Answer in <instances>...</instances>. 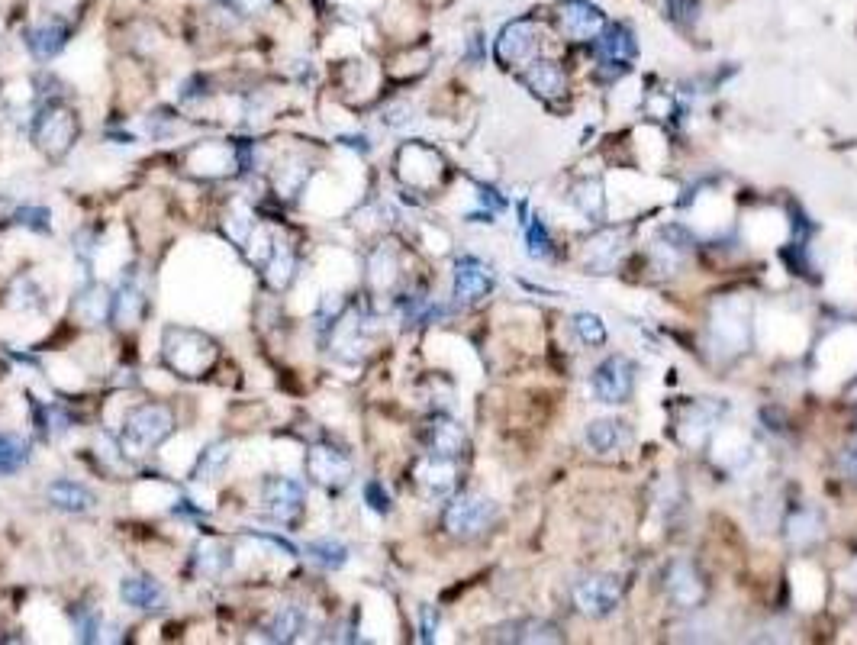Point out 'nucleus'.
I'll use <instances>...</instances> for the list:
<instances>
[{
  "mask_svg": "<svg viewBox=\"0 0 857 645\" xmlns=\"http://www.w3.org/2000/svg\"><path fill=\"white\" fill-rule=\"evenodd\" d=\"M493 639L500 642H561V629L548 620H513L503 623L500 629H493Z\"/></svg>",
  "mask_w": 857,
  "mask_h": 645,
  "instance_id": "f3484780",
  "label": "nucleus"
},
{
  "mask_svg": "<svg viewBox=\"0 0 857 645\" xmlns=\"http://www.w3.org/2000/svg\"><path fill=\"white\" fill-rule=\"evenodd\" d=\"M75 136H78L75 113H71L68 107H58V104L42 110L36 126H33L36 146L46 155H52V159H62V155L71 149V142H75Z\"/></svg>",
  "mask_w": 857,
  "mask_h": 645,
  "instance_id": "39448f33",
  "label": "nucleus"
},
{
  "mask_svg": "<svg viewBox=\"0 0 857 645\" xmlns=\"http://www.w3.org/2000/svg\"><path fill=\"white\" fill-rule=\"evenodd\" d=\"M571 323L577 329V336L584 339L587 346H603V342H606V326H603V320L597 317V313H577Z\"/></svg>",
  "mask_w": 857,
  "mask_h": 645,
  "instance_id": "473e14b6",
  "label": "nucleus"
},
{
  "mask_svg": "<svg viewBox=\"0 0 857 645\" xmlns=\"http://www.w3.org/2000/svg\"><path fill=\"white\" fill-rule=\"evenodd\" d=\"M197 565H200L203 575H220V571L229 565L226 549L220 546V542H200V549H197Z\"/></svg>",
  "mask_w": 857,
  "mask_h": 645,
  "instance_id": "2f4dec72",
  "label": "nucleus"
},
{
  "mask_svg": "<svg viewBox=\"0 0 857 645\" xmlns=\"http://www.w3.org/2000/svg\"><path fill=\"white\" fill-rule=\"evenodd\" d=\"M526 252L532 255V258H539V262H545V258H551V236H548V229H545V223L542 220H529V226H526Z\"/></svg>",
  "mask_w": 857,
  "mask_h": 645,
  "instance_id": "7c9ffc66",
  "label": "nucleus"
},
{
  "mask_svg": "<svg viewBox=\"0 0 857 645\" xmlns=\"http://www.w3.org/2000/svg\"><path fill=\"white\" fill-rule=\"evenodd\" d=\"M145 313V291L136 281H123L120 294L113 297V320L120 326H133Z\"/></svg>",
  "mask_w": 857,
  "mask_h": 645,
  "instance_id": "5701e85b",
  "label": "nucleus"
},
{
  "mask_svg": "<svg viewBox=\"0 0 857 645\" xmlns=\"http://www.w3.org/2000/svg\"><path fill=\"white\" fill-rule=\"evenodd\" d=\"M303 484L294 478H268L265 487H261V504H265L271 520H278L284 526L297 523L303 513Z\"/></svg>",
  "mask_w": 857,
  "mask_h": 645,
  "instance_id": "1a4fd4ad",
  "label": "nucleus"
},
{
  "mask_svg": "<svg viewBox=\"0 0 857 645\" xmlns=\"http://www.w3.org/2000/svg\"><path fill=\"white\" fill-rule=\"evenodd\" d=\"M522 81H526V88L542 100H558V97H564V91H568V71L551 59L532 62L526 71H522Z\"/></svg>",
  "mask_w": 857,
  "mask_h": 645,
  "instance_id": "2eb2a0df",
  "label": "nucleus"
},
{
  "mask_svg": "<svg viewBox=\"0 0 857 645\" xmlns=\"http://www.w3.org/2000/svg\"><path fill=\"white\" fill-rule=\"evenodd\" d=\"M120 597H123V604L136 607V610H162L165 607V587L152 578H136V575L123 578Z\"/></svg>",
  "mask_w": 857,
  "mask_h": 645,
  "instance_id": "6ab92c4d",
  "label": "nucleus"
},
{
  "mask_svg": "<svg viewBox=\"0 0 857 645\" xmlns=\"http://www.w3.org/2000/svg\"><path fill=\"white\" fill-rule=\"evenodd\" d=\"M574 204L580 213H587L590 220H603V210H606V200H603V184L597 178H584L574 184Z\"/></svg>",
  "mask_w": 857,
  "mask_h": 645,
  "instance_id": "393cba45",
  "label": "nucleus"
},
{
  "mask_svg": "<svg viewBox=\"0 0 857 645\" xmlns=\"http://www.w3.org/2000/svg\"><path fill=\"white\" fill-rule=\"evenodd\" d=\"M493 291V271L481 258L464 255L455 262V300L458 304H477Z\"/></svg>",
  "mask_w": 857,
  "mask_h": 645,
  "instance_id": "ddd939ff",
  "label": "nucleus"
},
{
  "mask_svg": "<svg viewBox=\"0 0 857 645\" xmlns=\"http://www.w3.org/2000/svg\"><path fill=\"white\" fill-rule=\"evenodd\" d=\"M787 536L793 546H812L822 536V523L816 510H796L787 520Z\"/></svg>",
  "mask_w": 857,
  "mask_h": 645,
  "instance_id": "a878e982",
  "label": "nucleus"
},
{
  "mask_svg": "<svg viewBox=\"0 0 857 645\" xmlns=\"http://www.w3.org/2000/svg\"><path fill=\"white\" fill-rule=\"evenodd\" d=\"M558 26L568 39L590 42L603 33L606 17L597 4H590V0H561L558 4Z\"/></svg>",
  "mask_w": 857,
  "mask_h": 645,
  "instance_id": "9d476101",
  "label": "nucleus"
},
{
  "mask_svg": "<svg viewBox=\"0 0 857 645\" xmlns=\"http://www.w3.org/2000/svg\"><path fill=\"white\" fill-rule=\"evenodd\" d=\"M17 217H20V223H26V226L49 229V223H39V220H49V213H46V210H20Z\"/></svg>",
  "mask_w": 857,
  "mask_h": 645,
  "instance_id": "e433bc0d",
  "label": "nucleus"
},
{
  "mask_svg": "<svg viewBox=\"0 0 857 645\" xmlns=\"http://www.w3.org/2000/svg\"><path fill=\"white\" fill-rule=\"evenodd\" d=\"M632 387H635V368L629 358H622V355L606 358V362L593 371V394H597V400H603V404H626Z\"/></svg>",
  "mask_w": 857,
  "mask_h": 645,
  "instance_id": "6e6552de",
  "label": "nucleus"
},
{
  "mask_svg": "<svg viewBox=\"0 0 857 645\" xmlns=\"http://www.w3.org/2000/svg\"><path fill=\"white\" fill-rule=\"evenodd\" d=\"M29 462V446L23 439L0 433V475H13Z\"/></svg>",
  "mask_w": 857,
  "mask_h": 645,
  "instance_id": "cd10ccee",
  "label": "nucleus"
},
{
  "mask_svg": "<svg viewBox=\"0 0 857 645\" xmlns=\"http://www.w3.org/2000/svg\"><path fill=\"white\" fill-rule=\"evenodd\" d=\"M265 275H268V284L274 291H281L290 284V278H294V252H290L284 242H274L271 249V258L265 265Z\"/></svg>",
  "mask_w": 857,
  "mask_h": 645,
  "instance_id": "bb28decb",
  "label": "nucleus"
},
{
  "mask_svg": "<svg viewBox=\"0 0 857 645\" xmlns=\"http://www.w3.org/2000/svg\"><path fill=\"white\" fill-rule=\"evenodd\" d=\"M539 26H535V20H510L500 30L497 36V59L506 65V68H519V65H529L535 59V52H539Z\"/></svg>",
  "mask_w": 857,
  "mask_h": 645,
  "instance_id": "423d86ee",
  "label": "nucleus"
},
{
  "mask_svg": "<svg viewBox=\"0 0 857 645\" xmlns=\"http://www.w3.org/2000/svg\"><path fill=\"white\" fill-rule=\"evenodd\" d=\"M232 4H236L242 13H261V10L271 7V0H232Z\"/></svg>",
  "mask_w": 857,
  "mask_h": 645,
  "instance_id": "4c0bfd02",
  "label": "nucleus"
},
{
  "mask_svg": "<svg viewBox=\"0 0 857 645\" xmlns=\"http://www.w3.org/2000/svg\"><path fill=\"white\" fill-rule=\"evenodd\" d=\"M365 500H368V507L377 510V513H387V510H390V497H387V491H384L381 481H371V484L365 487Z\"/></svg>",
  "mask_w": 857,
  "mask_h": 645,
  "instance_id": "72a5a7b5",
  "label": "nucleus"
},
{
  "mask_svg": "<svg viewBox=\"0 0 857 645\" xmlns=\"http://www.w3.org/2000/svg\"><path fill=\"white\" fill-rule=\"evenodd\" d=\"M75 313L84 320V323H100L113 317V297L110 291L104 288V284H91V288H84L81 297L75 300Z\"/></svg>",
  "mask_w": 857,
  "mask_h": 645,
  "instance_id": "4be33fe9",
  "label": "nucleus"
},
{
  "mask_svg": "<svg viewBox=\"0 0 857 645\" xmlns=\"http://www.w3.org/2000/svg\"><path fill=\"white\" fill-rule=\"evenodd\" d=\"M574 604L590 620H606L622 604V584L613 575H590L574 584Z\"/></svg>",
  "mask_w": 857,
  "mask_h": 645,
  "instance_id": "20e7f679",
  "label": "nucleus"
},
{
  "mask_svg": "<svg viewBox=\"0 0 857 645\" xmlns=\"http://www.w3.org/2000/svg\"><path fill=\"white\" fill-rule=\"evenodd\" d=\"M46 497L52 507L65 510V513H87L97 504V497L87 491L84 484H75V481H52L46 487Z\"/></svg>",
  "mask_w": 857,
  "mask_h": 645,
  "instance_id": "aec40b11",
  "label": "nucleus"
},
{
  "mask_svg": "<svg viewBox=\"0 0 857 645\" xmlns=\"http://www.w3.org/2000/svg\"><path fill=\"white\" fill-rule=\"evenodd\" d=\"M307 555L323 568H342L348 562V549L339 539H316L307 546Z\"/></svg>",
  "mask_w": 857,
  "mask_h": 645,
  "instance_id": "c85d7f7f",
  "label": "nucleus"
},
{
  "mask_svg": "<svg viewBox=\"0 0 857 645\" xmlns=\"http://www.w3.org/2000/svg\"><path fill=\"white\" fill-rule=\"evenodd\" d=\"M851 455H854V462H857V433H854V452H851Z\"/></svg>",
  "mask_w": 857,
  "mask_h": 645,
  "instance_id": "58836bf2",
  "label": "nucleus"
},
{
  "mask_svg": "<svg viewBox=\"0 0 857 645\" xmlns=\"http://www.w3.org/2000/svg\"><path fill=\"white\" fill-rule=\"evenodd\" d=\"M419 616H423V642H432L435 639V626H439V613H435L432 607H423V610H419Z\"/></svg>",
  "mask_w": 857,
  "mask_h": 645,
  "instance_id": "c9c22d12",
  "label": "nucleus"
},
{
  "mask_svg": "<svg viewBox=\"0 0 857 645\" xmlns=\"http://www.w3.org/2000/svg\"><path fill=\"white\" fill-rule=\"evenodd\" d=\"M587 446L593 452H619L629 446V429L622 420H593L587 426Z\"/></svg>",
  "mask_w": 857,
  "mask_h": 645,
  "instance_id": "412c9836",
  "label": "nucleus"
},
{
  "mask_svg": "<svg viewBox=\"0 0 857 645\" xmlns=\"http://www.w3.org/2000/svg\"><path fill=\"white\" fill-rule=\"evenodd\" d=\"M68 423H71V420L65 417L62 410H58V407H49V410H46V420H42V433H46V436L52 439V436H58V433H65Z\"/></svg>",
  "mask_w": 857,
  "mask_h": 645,
  "instance_id": "f704fd0d",
  "label": "nucleus"
},
{
  "mask_svg": "<svg viewBox=\"0 0 857 645\" xmlns=\"http://www.w3.org/2000/svg\"><path fill=\"white\" fill-rule=\"evenodd\" d=\"M303 626H307V613H303V607L284 604V607H278V613H274L268 633H271V639H278V642H294V639H300Z\"/></svg>",
  "mask_w": 857,
  "mask_h": 645,
  "instance_id": "b1692460",
  "label": "nucleus"
},
{
  "mask_svg": "<svg viewBox=\"0 0 857 645\" xmlns=\"http://www.w3.org/2000/svg\"><path fill=\"white\" fill-rule=\"evenodd\" d=\"M165 362L171 371H178L184 378H200L203 371H210L216 362V346L213 339H207L203 333H194V329H181L171 326L165 329Z\"/></svg>",
  "mask_w": 857,
  "mask_h": 645,
  "instance_id": "f03ea898",
  "label": "nucleus"
},
{
  "mask_svg": "<svg viewBox=\"0 0 857 645\" xmlns=\"http://www.w3.org/2000/svg\"><path fill=\"white\" fill-rule=\"evenodd\" d=\"M229 455H232V449H229V442H213V446L207 449L200 455V465H197V471H194V478H213L216 471H220L226 462H229Z\"/></svg>",
  "mask_w": 857,
  "mask_h": 645,
  "instance_id": "c756f323",
  "label": "nucleus"
},
{
  "mask_svg": "<svg viewBox=\"0 0 857 645\" xmlns=\"http://www.w3.org/2000/svg\"><path fill=\"white\" fill-rule=\"evenodd\" d=\"M26 42H29V49H33L36 59H52V55H58L65 49L68 23L58 20V17H46V20L36 23L33 30L26 33Z\"/></svg>",
  "mask_w": 857,
  "mask_h": 645,
  "instance_id": "a211bd4d",
  "label": "nucleus"
},
{
  "mask_svg": "<svg viewBox=\"0 0 857 645\" xmlns=\"http://www.w3.org/2000/svg\"><path fill=\"white\" fill-rule=\"evenodd\" d=\"M597 55L603 65H616L619 71H626L629 62H635V55H638L635 33L626 23L603 26V33L597 36Z\"/></svg>",
  "mask_w": 857,
  "mask_h": 645,
  "instance_id": "4468645a",
  "label": "nucleus"
},
{
  "mask_svg": "<svg viewBox=\"0 0 857 645\" xmlns=\"http://www.w3.org/2000/svg\"><path fill=\"white\" fill-rule=\"evenodd\" d=\"M664 591H667V597H671V604L684 607V610H696L706 597V584L700 578V571L680 558V562H674L671 568H667Z\"/></svg>",
  "mask_w": 857,
  "mask_h": 645,
  "instance_id": "f8f14e48",
  "label": "nucleus"
},
{
  "mask_svg": "<svg viewBox=\"0 0 857 645\" xmlns=\"http://www.w3.org/2000/svg\"><path fill=\"white\" fill-rule=\"evenodd\" d=\"M174 433V417L171 410L162 404H139L126 413L123 433H120V449L129 455H145L158 449L162 442Z\"/></svg>",
  "mask_w": 857,
  "mask_h": 645,
  "instance_id": "f257e3e1",
  "label": "nucleus"
},
{
  "mask_svg": "<svg viewBox=\"0 0 857 645\" xmlns=\"http://www.w3.org/2000/svg\"><path fill=\"white\" fill-rule=\"evenodd\" d=\"M307 475L316 484H323L326 491H342V487L352 481L355 465L342 449L329 446V442H319V446L307 452Z\"/></svg>",
  "mask_w": 857,
  "mask_h": 645,
  "instance_id": "0eeeda50",
  "label": "nucleus"
},
{
  "mask_svg": "<svg viewBox=\"0 0 857 645\" xmlns=\"http://www.w3.org/2000/svg\"><path fill=\"white\" fill-rule=\"evenodd\" d=\"M413 478L416 487L432 500H445L448 494L455 491L458 484V471L452 458H442V455H423L413 468Z\"/></svg>",
  "mask_w": 857,
  "mask_h": 645,
  "instance_id": "9b49d317",
  "label": "nucleus"
},
{
  "mask_svg": "<svg viewBox=\"0 0 857 645\" xmlns=\"http://www.w3.org/2000/svg\"><path fill=\"white\" fill-rule=\"evenodd\" d=\"M464 446H468V436H464V429L448 420V417H432L426 423V449L429 455H442V458H455L464 452Z\"/></svg>",
  "mask_w": 857,
  "mask_h": 645,
  "instance_id": "dca6fc26",
  "label": "nucleus"
},
{
  "mask_svg": "<svg viewBox=\"0 0 857 645\" xmlns=\"http://www.w3.org/2000/svg\"><path fill=\"white\" fill-rule=\"evenodd\" d=\"M497 520V504L484 494H458L448 500L442 523L458 539H477Z\"/></svg>",
  "mask_w": 857,
  "mask_h": 645,
  "instance_id": "7ed1b4c3",
  "label": "nucleus"
}]
</instances>
